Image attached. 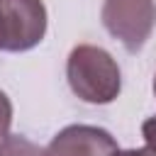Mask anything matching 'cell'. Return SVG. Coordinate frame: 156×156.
Here are the masks:
<instances>
[{"instance_id": "obj_1", "label": "cell", "mask_w": 156, "mask_h": 156, "mask_svg": "<svg viewBox=\"0 0 156 156\" xmlns=\"http://www.w3.org/2000/svg\"><path fill=\"white\" fill-rule=\"evenodd\" d=\"M66 78L76 98L90 105H107L122 90V73L117 61L102 46L78 44L66 61Z\"/></svg>"}, {"instance_id": "obj_2", "label": "cell", "mask_w": 156, "mask_h": 156, "mask_svg": "<svg viewBox=\"0 0 156 156\" xmlns=\"http://www.w3.org/2000/svg\"><path fill=\"white\" fill-rule=\"evenodd\" d=\"M46 34L41 0H0V51H29Z\"/></svg>"}, {"instance_id": "obj_3", "label": "cell", "mask_w": 156, "mask_h": 156, "mask_svg": "<svg viewBox=\"0 0 156 156\" xmlns=\"http://www.w3.org/2000/svg\"><path fill=\"white\" fill-rule=\"evenodd\" d=\"M100 17L105 29L129 54H136L156 24V0H105Z\"/></svg>"}, {"instance_id": "obj_4", "label": "cell", "mask_w": 156, "mask_h": 156, "mask_svg": "<svg viewBox=\"0 0 156 156\" xmlns=\"http://www.w3.org/2000/svg\"><path fill=\"white\" fill-rule=\"evenodd\" d=\"M49 156H117V139L93 124H68L46 146Z\"/></svg>"}, {"instance_id": "obj_5", "label": "cell", "mask_w": 156, "mask_h": 156, "mask_svg": "<svg viewBox=\"0 0 156 156\" xmlns=\"http://www.w3.org/2000/svg\"><path fill=\"white\" fill-rule=\"evenodd\" d=\"M0 156H49V154L46 149L29 141L27 136L7 134L5 139H0Z\"/></svg>"}, {"instance_id": "obj_6", "label": "cell", "mask_w": 156, "mask_h": 156, "mask_svg": "<svg viewBox=\"0 0 156 156\" xmlns=\"http://www.w3.org/2000/svg\"><path fill=\"white\" fill-rule=\"evenodd\" d=\"M10 124H12V102L0 90V139H5L10 134Z\"/></svg>"}, {"instance_id": "obj_7", "label": "cell", "mask_w": 156, "mask_h": 156, "mask_svg": "<svg viewBox=\"0 0 156 156\" xmlns=\"http://www.w3.org/2000/svg\"><path fill=\"white\" fill-rule=\"evenodd\" d=\"M141 136H144L146 146L156 149V115L149 117V119H144V124H141Z\"/></svg>"}, {"instance_id": "obj_8", "label": "cell", "mask_w": 156, "mask_h": 156, "mask_svg": "<svg viewBox=\"0 0 156 156\" xmlns=\"http://www.w3.org/2000/svg\"><path fill=\"white\" fill-rule=\"evenodd\" d=\"M117 156H156V149H151V146H144V149H127V151H119Z\"/></svg>"}, {"instance_id": "obj_9", "label": "cell", "mask_w": 156, "mask_h": 156, "mask_svg": "<svg viewBox=\"0 0 156 156\" xmlns=\"http://www.w3.org/2000/svg\"><path fill=\"white\" fill-rule=\"evenodd\" d=\"M154 93H156V76H154Z\"/></svg>"}]
</instances>
